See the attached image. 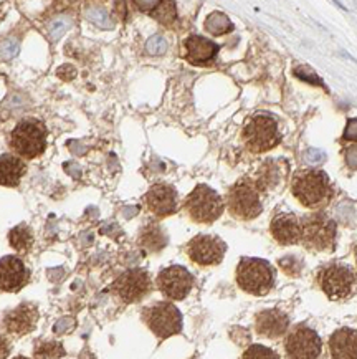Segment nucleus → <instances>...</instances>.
<instances>
[{
    "instance_id": "nucleus-1",
    "label": "nucleus",
    "mask_w": 357,
    "mask_h": 359,
    "mask_svg": "<svg viewBox=\"0 0 357 359\" xmlns=\"http://www.w3.org/2000/svg\"><path fill=\"white\" fill-rule=\"evenodd\" d=\"M291 192L301 205L318 210L332 199V186L321 169H301L293 176Z\"/></svg>"
},
{
    "instance_id": "nucleus-2",
    "label": "nucleus",
    "mask_w": 357,
    "mask_h": 359,
    "mask_svg": "<svg viewBox=\"0 0 357 359\" xmlns=\"http://www.w3.org/2000/svg\"><path fill=\"white\" fill-rule=\"evenodd\" d=\"M241 137H244L246 149L253 154L268 153L281 142L278 121L265 113L253 114L246 119Z\"/></svg>"
},
{
    "instance_id": "nucleus-3",
    "label": "nucleus",
    "mask_w": 357,
    "mask_h": 359,
    "mask_svg": "<svg viewBox=\"0 0 357 359\" xmlns=\"http://www.w3.org/2000/svg\"><path fill=\"white\" fill-rule=\"evenodd\" d=\"M227 207L232 217L238 220H253L262 214V191L253 179H241L228 189Z\"/></svg>"
},
{
    "instance_id": "nucleus-4",
    "label": "nucleus",
    "mask_w": 357,
    "mask_h": 359,
    "mask_svg": "<svg viewBox=\"0 0 357 359\" xmlns=\"http://www.w3.org/2000/svg\"><path fill=\"white\" fill-rule=\"evenodd\" d=\"M237 283L245 293L263 297L274 287V270L267 260L241 259L237 266Z\"/></svg>"
},
{
    "instance_id": "nucleus-5",
    "label": "nucleus",
    "mask_w": 357,
    "mask_h": 359,
    "mask_svg": "<svg viewBox=\"0 0 357 359\" xmlns=\"http://www.w3.org/2000/svg\"><path fill=\"white\" fill-rule=\"evenodd\" d=\"M336 222L324 212H314L301 219V243L308 250H332L336 245Z\"/></svg>"
},
{
    "instance_id": "nucleus-6",
    "label": "nucleus",
    "mask_w": 357,
    "mask_h": 359,
    "mask_svg": "<svg viewBox=\"0 0 357 359\" xmlns=\"http://www.w3.org/2000/svg\"><path fill=\"white\" fill-rule=\"evenodd\" d=\"M47 128L38 119H24L13 128L10 135V146L18 156L25 159H34L43 154L47 147Z\"/></svg>"
},
{
    "instance_id": "nucleus-7",
    "label": "nucleus",
    "mask_w": 357,
    "mask_h": 359,
    "mask_svg": "<svg viewBox=\"0 0 357 359\" xmlns=\"http://www.w3.org/2000/svg\"><path fill=\"white\" fill-rule=\"evenodd\" d=\"M184 210L197 224H212L225 210L220 194L205 184H199L184 201Z\"/></svg>"
},
{
    "instance_id": "nucleus-8",
    "label": "nucleus",
    "mask_w": 357,
    "mask_h": 359,
    "mask_svg": "<svg viewBox=\"0 0 357 359\" xmlns=\"http://www.w3.org/2000/svg\"><path fill=\"white\" fill-rule=\"evenodd\" d=\"M143 321L159 339H167L182 331V313L171 302H158L146 306Z\"/></svg>"
},
{
    "instance_id": "nucleus-9",
    "label": "nucleus",
    "mask_w": 357,
    "mask_h": 359,
    "mask_svg": "<svg viewBox=\"0 0 357 359\" xmlns=\"http://www.w3.org/2000/svg\"><path fill=\"white\" fill-rule=\"evenodd\" d=\"M318 283L329 300L340 302L354 292L356 275L347 265L331 264L319 270Z\"/></svg>"
},
{
    "instance_id": "nucleus-10",
    "label": "nucleus",
    "mask_w": 357,
    "mask_h": 359,
    "mask_svg": "<svg viewBox=\"0 0 357 359\" xmlns=\"http://www.w3.org/2000/svg\"><path fill=\"white\" fill-rule=\"evenodd\" d=\"M150 290H153V280L148 271L143 269L126 270L111 285V292L122 303H137L144 300Z\"/></svg>"
},
{
    "instance_id": "nucleus-11",
    "label": "nucleus",
    "mask_w": 357,
    "mask_h": 359,
    "mask_svg": "<svg viewBox=\"0 0 357 359\" xmlns=\"http://www.w3.org/2000/svg\"><path fill=\"white\" fill-rule=\"evenodd\" d=\"M288 359H318L323 351L319 334L306 325H298L285 339Z\"/></svg>"
},
{
    "instance_id": "nucleus-12",
    "label": "nucleus",
    "mask_w": 357,
    "mask_h": 359,
    "mask_svg": "<svg viewBox=\"0 0 357 359\" xmlns=\"http://www.w3.org/2000/svg\"><path fill=\"white\" fill-rule=\"evenodd\" d=\"M155 285L167 300L181 302L187 298V294L194 287V275L186 266L171 265L159 271Z\"/></svg>"
},
{
    "instance_id": "nucleus-13",
    "label": "nucleus",
    "mask_w": 357,
    "mask_h": 359,
    "mask_svg": "<svg viewBox=\"0 0 357 359\" xmlns=\"http://www.w3.org/2000/svg\"><path fill=\"white\" fill-rule=\"evenodd\" d=\"M187 255L200 266L218 265L227 252V243L217 236H195L186 247Z\"/></svg>"
},
{
    "instance_id": "nucleus-14",
    "label": "nucleus",
    "mask_w": 357,
    "mask_h": 359,
    "mask_svg": "<svg viewBox=\"0 0 357 359\" xmlns=\"http://www.w3.org/2000/svg\"><path fill=\"white\" fill-rule=\"evenodd\" d=\"M144 204L155 217H169L177 212V191L169 184H154L146 192Z\"/></svg>"
},
{
    "instance_id": "nucleus-15",
    "label": "nucleus",
    "mask_w": 357,
    "mask_h": 359,
    "mask_svg": "<svg viewBox=\"0 0 357 359\" xmlns=\"http://www.w3.org/2000/svg\"><path fill=\"white\" fill-rule=\"evenodd\" d=\"M30 271L24 260L7 255L0 260V292L17 293L29 283Z\"/></svg>"
},
{
    "instance_id": "nucleus-16",
    "label": "nucleus",
    "mask_w": 357,
    "mask_h": 359,
    "mask_svg": "<svg viewBox=\"0 0 357 359\" xmlns=\"http://www.w3.org/2000/svg\"><path fill=\"white\" fill-rule=\"evenodd\" d=\"M38 321V308L34 303H20L12 311H8L2 320V328L7 333L24 336L35 330Z\"/></svg>"
},
{
    "instance_id": "nucleus-17",
    "label": "nucleus",
    "mask_w": 357,
    "mask_h": 359,
    "mask_svg": "<svg viewBox=\"0 0 357 359\" xmlns=\"http://www.w3.org/2000/svg\"><path fill=\"white\" fill-rule=\"evenodd\" d=\"M270 232L281 245L301 243V219L291 212H280L272 219Z\"/></svg>"
},
{
    "instance_id": "nucleus-18",
    "label": "nucleus",
    "mask_w": 357,
    "mask_h": 359,
    "mask_svg": "<svg viewBox=\"0 0 357 359\" xmlns=\"http://www.w3.org/2000/svg\"><path fill=\"white\" fill-rule=\"evenodd\" d=\"M182 45H184V58L197 67L210 65L220 50L217 43L200 35L187 36Z\"/></svg>"
},
{
    "instance_id": "nucleus-19",
    "label": "nucleus",
    "mask_w": 357,
    "mask_h": 359,
    "mask_svg": "<svg viewBox=\"0 0 357 359\" xmlns=\"http://www.w3.org/2000/svg\"><path fill=\"white\" fill-rule=\"evenodd\" d=\"M288 328H290V318L286 313L276 308L263 310L255 316V331L263 338L278 339L286 333Z\"/></svg>"
},
{
    "instance_id": "nucleus-20",
    "label": "nucleus",
    "mask_w": 357,
    "mask_h": 359,
    "mask_svg": "<svg viewBox=\"0 0 357 359\" xmlns=\"http://www.w3.org/2000/svg\"><path fill=\"white\" fill-rule=\"evenodd\" d=\"M331 359H357V330L341 328L329 338Z\"/></svg>"
},
{
    "instance_id": "nucleus-21",
    "label": "nucleus",
    "mask_w": 357,
    "mask_h": 359,
    "mask_svg": "<svg viewBox=\"0 0 357 359\" xmlns=\"http://www.w3.org/2000/svg\"><path fill=\"white\" fill-rule=\"evenodd\" d=\"M27 171L24 161L13 154H4L0 158V186L15 187Z\"/></svg>"
},
{
    "instance_id": "nucleus-22",
    "label": "nucleus",
    "mask_w": 357,
    "mask_h": 359,
    "mask_svg": "<svg viewBox=\"0 0 357 359\" xmlns=\"http://www.w3.org/2000/svg\"><path fill=\"white\" fill-rule=\"evenodd\" d=\"M281 169L286 168H280V161H267V163L260 168V171L256 172L253 181L256 182L260 191H262V194L268 192L270 189L276 187L278 184L281 182V179L285 177L286 174V171L281 172Z\"/></svg>"
},
{
    "instance_id": "nucleus-23",
    "label": "nucleus",
    "mask_w": 357,
    "mask_h": 359,
    "mask_svg": "<svg viewBox=\"0 0 357 359\" xmlns=\"http://www.w3.org/2000/svg\"><path fill=\"white\" fill-rule=\"evenodd\" d=\"M139 243L141 247L146 248L148 252H158L166 245L167 237L166 233H164V230L159 227L158 224H149L141 230Z\"/></svg>"
},
{
    "instance_id": "nucleus-24",
    "label": "nucleus",
    "mask_w": 357,
    "mask_h": 359,
    "mask_svg": "<svg viewBox=\"0 0 357 359\" xmlns=\"http://www.w3.org/2000/svg\"><path fill=\"white\" fill-rule=\"evenodd\" d=\"M8 242H10V245L15 248L17 252H29L31 245H34V233H31V229L25 224L17 225V227L12 229L10 233H8Z\"/></svg>"
},
{
    "instance_id": "nucleus-25",
    "label": "nucleus",
    "mask_w": 357,
    "mask_h": 359,
    "mask_svg": "<svg viewBox=\"0 0 357 359\" xmlns=\"http://www.w3.org/2000/svg\"><path fill=\"white\" fill-rule=\"evenodd\" d=\"M158 8L150 12L155 20L161 22L162 25L166 27H172L174 22L177 20V13H176V4L174 2H158Z\"/></svg>"
},
{
    "instance_id": "nucleus-26",
    "label": "nucleus",
    "mask_w": 357,
    "mask_h": 359,
    "mask_svg": "<svg viewBox=\"0 0 357 359\" xmlns=\"http://www.w3.org/2000/svg\"><path fill=\"white\" fill-rule=\"evenodd\" d=\"M205 29L214 35H223L225 32L233 30V25L230 24V20L223 15V13L215 12L207 18V22H205Z\"/></svg>"
},
{
    "instance_id": "nucleus-27",
    "label": "nucleus",
    "mask_w": 357,
    "mask_h": 359,
    "mask_svg": "<svg viewBox=\"0 0 357 359\" xmlns=\"http://www.w3.org/2000/svg\"><path fill=\"white\" fill-rule=\"evenodd\" d=\"M65 354V349L57 341H47L42 343L35 349V356L38 359H57Z\"/></svg>"
},
{
    "instance_id": "nucleus-28",
    "label": "nucleus",
    "mask_w": 357,
    "mask_h": 359,
    "mask_svg": "<svg viewBox=\"0 0 357 359\" xmlns=\"http://www.w3.org/2000/svg\"><path fill=\"white\" fill-rule=\"evenodd\" d=\"M241 359H280V354L274 353L272 348L263 346V344H251L246 348Z\"/></svg>"
},
{
    "instance_id": "nucleus-29",
    "label": "nucleus",
    "mask_w": 357,
    "mask_h": 359,
    "mask_svg": "<svg viewBox=\"0 0 357 359\" xmlns=\"http://www.w3.org/2000/svg\"><path fill=\"white\" fill-rule=\"evenodd\" d=\"M166 41H164L161 36H154V39H150L148 43L149 53H164L166 52Z\"/></svg>"
},
{
    "instance_id": "nucleus-30",
    "label": "nucleus",
    "mask_w": 357,
    "mask_h": 359,
    "mask_svg": "<svg viewBox=\"0 0 357 359\" xmlns=\"http://www.w3.org/2000/svg\"><path fill=\"white\" fill-rule=\"evenodd\" d=\"M17 48H18V45H17V41L15 40H7L6 43L2 45V57L4 58H12L13 55L17 53Z\"/></svg>"
},
{
    "instance_id": "nucleus-31",
    "label": "nucleus",
    "mask_w": 357,
    "mask_h": 359,
    "mask_svg": "<svg viewBox=\"0 0 357 359\" xmlns=\"http://www.w3.org/2000/svg\"><path fill=\"white\" fill-rule=\"evenodd\" d=\"M10 354V343L4 336H0V359H7Z\"/></svg>"
},
{
    "instance_id": "nucleus-32",
    "label": "nucleus",
    "mask_w": 357,
    "mask_h": 359,
    "mask_svg": "<svg viewBox=\"0 0 357 359\" xmlns=\"http://www.w3.org/2000/svg\"><path fill=\"white\" fill-rule=\"evenodd\" d=\"M13 359H29V358H24V356H17V358H13Z\"/></svg>"
},
{
    "instance_id": "nucleus-33",
    "label": "nucleus",
    "mask_w": 357,
    "mask_h": 359,
    "mask_svg": "<svg viewBox=\"0 0 357 359\" xmlns=\"http://www.w3.org/2000/svg\"><path fill=\"white\" fill-rule=\"evenodd\" d=\"M356 257H357V248H356Z\"/></svg>"
}]
</instances>
